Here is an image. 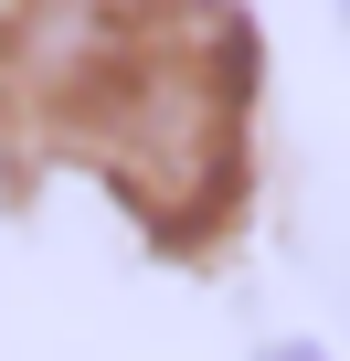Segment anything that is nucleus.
<instances>
[{
	"label": "nucleus",
	"mask_w": 350,
	"mask_h": 361,
	"mask_svg": "<svg viewBox=\"0 0 350 361\" xmlns=\"http://www.w3.org/2000/svg\"><path fill=\"white\" fill-rule=\"evenodd\" d=\"M0 106L159 224L213 213L234 170V64L149 0H0Z\"/></svg>",
	"instance_id": "nucleus-1"
},
{
	"label": "nucleus",
	"mask_w": 350,
	"mask_h": 361,
	"mask_svg": "<svg viewBox=\"0 0 350 361\" xmlns=\"http://www.w3.org/2000/svg\"><path fill=\"white\" fill-rule=\"evenodd\" d=\"M265 361H329V350H265Z\"/></svg>",
	"instance_id": "nucleus-2"
},
{
	"label": "nucleus",
	"mask_w": 350,
	"mask_h": 361,
	"mask_svg": "<svg viewBox=\"0 0 350 361\" xmlns=\"http://www.w3.org/2000/svg\"><path fill=\"white\" fill-rule=\"evenodd\" d=\"M339 11H350V0H339Z\"/></svg>",
	"instance_id": "nucleus-3"
}]
</instances>
